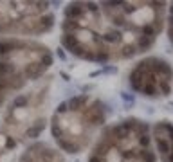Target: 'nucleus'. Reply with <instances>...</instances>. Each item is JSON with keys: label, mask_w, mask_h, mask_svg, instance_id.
Wrapping results in <instances>:
<instances>
[{"label": "nucleus", "mask_w": 173, "mask_h": 162, "mask_svg": "<svg viewBox=\"0 0 173 162\" xmlns=\"http://www.w3.org/2000/svg\"><path fill=\"white\" fill-rule=\"evenodd\" d=\"M130 83L143 96H168L173 87V68L164 59L148 58L135 65L130 74Z\"/></svg>", "instance_id": "obj_7"}, {"label": "nucleus", "mask_w": 173, "mask_h": 162, "mask_svg": "<svg viewBox=\"0 0 173 162\" xmlns=\"http://www.w3.org/2000/svg\"><path fill=\"white\" fill-rule=\"evenodd\" d=\"M20 162H63V157L47 144H34L22 155Z\"/></svg>", "instance_id": "obj_9"}, {"label": "nucleus", "mask_w": 173, "mask_h": 162, "mask_svg": "<svg viewBox=\"0 0 173 162\" xmlns=\"http://www.w3.org/2000/svg\"><path fill=\"white\" fill-rule=\"evenodd\" d=\"M90 162H155L146 126L139 121L114 126L94 149Z\"/></svg>", "instance_id": "obj_4"}, {"label": "nucleus", "mask_w": 173, "mask_h": 162, "mask_svg": "<svg viewBox=\"0 0 173 162\" xmlns=\"http://www.w3.org/2000/svg\"><path fill=\"white\" fill-rule=\"evenodd\" d=\"M50 52L40 43L22 38H0V90H18L40 78L50 65Z\"/></svg>", "instance_id": "obj_3"}, {"label": "nucleus", "mask_w": 173, "mask_h": 162, "mask_svg": "<svg viewBox=\"0 0 173 162\" xmlns=\"http://www.w3.org/2000/svg\"><path fill=\"white\" fill-rule=\"evenodd\" d=\"M164 4H71L63 20V43L81 58L108 61L146 51L162 27Z\"/></svg>", "instance_id": "obj_1"}, {"label": "nucleus", "mask_w": 173, "mask_h": 162, "mask_svg": "<svg viewBox=\"0 0 173 162\" xmlns=\"http://www.w3.org/2000/svg\"><path fill=\"white\" fill-rule=\"evenodd\" d=\"M153 139L160 162H173V126L168 123L155 124Z\"/></svg>", "instance_id": "obj_8"}, {"label": "nucleus", "mask_w": 173, "mask_h": 162, "mask_svg": "<svg viewBox=\"0 0 173 162\" xmlns=\"http://www.w3.org/2000/svg\"><path fill=\"white\" fill-rule=\"evenodd\" d=\"M54 16L49 4L42 2H0V34H40L52 27Z\"/></svg>", "instance_id": "obj_5"}, {"label": "nucleus", "mask_w": 173, "mask_h": 162, "mask_svg": "<svg viewBox=\"0 0 173 162\" xmlns=\"http://www.w3.org/2000/svg\"><path fill=\"white\" fill-rule=\"evenodd\" d=\"M170 38H171V43H173V6L170 9Z\"/></svg>", "instance_id": "obj_10"}, {"label": "nucleus", "mask_w": 173, "mask_h": 162, "mask_svg": "<svg viewBox=\"0 0 173 162\" xmlns=\"http://www.w3.org/2000/svg\"><path fill=\"white\" fill-rule=\"evenodd\" d=\"M103 108L96 99L74 97L63 103L52 117V135L61 149L79 153L103 124Z\"/></svg>", "instance_id": "obj_2"}, {"label": "nucleus", "mask_w": 173, "mask_h": 162, "mask_svg": "<svg viewBox=\"0 0 173 162\" xmlns=\"http://www.w3.org/2000/svg\"><path fill=\"white\" fill-rule=\"evenodd\" d=\"M45 124V89H34L22 94L7 108L4 128L18 139H31L42 132Z\"/></svg>", "instance_id": "obj_6"}]
</instances>
